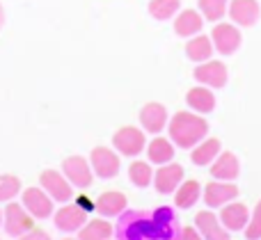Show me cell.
Returning a JSON list of instances; mask_svg holds the SVG:
<instances>
[{"instance_id": "cell-1", "label": "cell", "mask_w": 261, "mask_h": 240, "mask_svg": "<svg viewBox=\"0 0 261 240\" xmlns=\"http://www.w3.org/2000/svg\"><path fill=\"white\" fill-rule=\"evenodd\" d=\"M170 131V140L174 142V146L179 149H193L195 144L206 137L208 133V122L204 119V114L197 112H174V117L167 124Z\"/></svg>"}, {"instance_id": "cell-2", "label": "cell", "mask_w": 261, "mask_h": 240, "mask_svg": "<svg viewBox=\"0 0 261 240\" xmlns=\"http://www.w3.org/2000/svg\"><path fill=\"white\" fill-rule=\"evenodd\" d=\"M3 227H5V231H7V236L21 238L23 233H28L35 227V218L28 213L23 204L7 201V206H5V211H3Z\"/></svg>"}, {"instance_id": "cell-3", "label": "cell", "mask_w": 261, "mask_h": 240, "mask_svg": "<svg viewBox=\"0 0 261 240\" xmlns=\"http://www.w3.org/2000/svg\"><path fill=\"white\" fill-rule=\"evenodd\" d=\"M211 41L216 53L234 55L243 44V35H241V27L234 25V23H216V27L211 32Z\"/></svg>"}, {"instance_id": "cell-4", "label": "cell", "mask_w": 261, "mask_h": 240, "mask_svg": "<svg viewBox=\"0 0 261 240\" xmlns=\"http://www.w3.org/2000/svg\"><path fill=\"white\" fill-rule=\"evenodd\" d=\"M193 78L197 80V85L211 87V89H222L229 80V71L220 59H206V62H199L193 71Z\"/></svg>"}, {"instance_id": "cell-5", "label": "cell", "mask_w": 261, "mask_h": 240, "mask_svg": "<svg viewBox=\"0 0 261 240\" xmlns=\"http://www.w3.org/2000/svg\"><path fill=\"white\" fill-rule=\"evenodd\" d=\"M113 146L122 156L135 158V156H140L144 149H147V137H144V131H140V128H135V126H122L113 135Z\"/></svg>"}, {"instance_id": "cell-6", "label": "cell", "mask_w": 261, "mask_h": 240, "mask_svg": "<svg viewBox=\"0 0 261 240\" xmlns=\"http://www.w3.org/2000/svg\"><path fill=\"white\" fill-rule=\"evenodd\" d=\"M62 174L67 176V181L71 183L76 190H85V188H90L92 176H94L90 160L83 158V156H69V158H64Z\"/></svg>"}, {"instance_id": "cell-7", "label": "cell", "mask_w": 261, "mask_h": 240, "mask_svg": "<svg viewBox=\"0 0 261 240\" xmlns=\"http://www.w3.org/2000/svg\"><path fill=\"white\" fill-rule=\"evenodd\" d=\"M39 186L44 188V190L50 195V199L58 201V204H67V201L73 197V186L67 181V176H64L62 172H58V169H44L39 176Z\"/></svg>"}, {"instance_id": "cell-8", "label": "cell", "mask_w": 261, "mask_h": 240, "mask_svg": "<svg viewBox=\"0 0 261 240\" xmlns=\"http://www.w3.org/2000/svg\"><path fill=\"white\" fill-rule=\"evenodd\" d=\"M21 204L25 206V211L35 220H46V218H50V215H53L55 201L50 199L48 192L39 186V188H28V190H23Z\"/></svg>"}, {"instance_id": "cell-9", "label": "cell", "mask_w": 261, "mask_h": 240, "mask_svg": "<svg viewBox=\"0 0 261 240\" xmlns=\"http://www.w3.org/2000/svg\"><path fill=\"white\" fill-rule=\"evenodd\" d=\"M90 165H92V172H94L99 178H106V181L117 176L119 167H122L119 156L115 154L113 149H108V146H96V149H92Z\"/></svg>"}, {"instance_id": "cell-10", "label": "cell", "mask_w": 261, "mask_h": 240, "mask_svg": "<svg viewBox=\"0 0 261 240\" xmlns=\"http://www.w3.org/2000/svg\"><path fill=\"white\" fill-rule=\"evenodd\" d=\"M227 16L239 27H252L261 18V5L259 0H229Z\"/></svg>"}, {"instance_id": "cell-11", "label": "cell", "mask_w": 261, "mask_h": 240, "mask_svg": "<svg viewBox=\"0 0 261 240\" xmlns=\"http://www.w3.org/2000/svg\"><path fill=\"white\" fill-rule=\"evenodd\" d=\"M239 197V186L234 181H216L213 178L206 188H204V204L208 208H222L225 204L234 201Z\"/></svg>"}, {"instance_id": "cell-12", "label": "cell", "mask_w": 261, "mask_h": 240, "mask_svg": "<svg viewBox=\"0 0 261 240\" xmlns=\"http://www.w3.org/2000/svg\"><path fill=\"white\" fill-rule=\"evenodd\" d=\"M87 222V211L78 204H67L53 215V224L64 233H76Z\"/></svg>"}, {"instance_id": "cell-13", "label": "cell", "mask_w": 261, "mask_h": 240, "mask_svg": "<svg viewBox=\"0 0 261 240\" xmlns=\"http://www.w3.org/2000/svg\"><path fill=\"white\" fill-rule=\"evenodd\" d=\"M181 183H184V167L176 163H167L153 172V186L161 195H174Z\"/></svg>"}, {"instance_id": "cell-14", "label": "cell", "mask_w": 261, "mask_h": 240, "mask_svg": "<svg viewBox=\"0 0 261 240\" xmlns=\"http://www.w3.org/2000/svg\"><path fill=\"white\" fill-rule=\"evenodd\" d=\"M220 222H222V227L227 229V231H245V227H248V222H250V211H248V206L243 204V201H229V204H225L222 206V211H220Z\"/></svg>"}, {"instance_id": "cell-15", "label": "cell", "mask_w": 261, "mask_h": 240, "mask_svg": "<svg viewBox=\"0 0 261 240\" xmlns=\"http://www.w3.org/2000/svg\"><path fill=\"white\" fill-rule=\"evenodd\" d=\"M195 227H197V231L202 233L204 240H231L229 231L222 227L220 218L213 213V208L197 213V218H195Z\"/></svg>"}, {"instance_id": "cell-16", "label": "cell", "mask_w": 261, "mask_h": 240, "mask_svg": "<svg viewBox=\"0 0 261 240\" xmlns=\"http://www.w3.org/2000/svg\"><path fill=\"white\" fill-rule=\"evenodd\" d=\"M140 126H142V131L153 133V135H158L161 131H165L167 108L163 103H156V101L142 105V110H140Z\"/></svg>"}, {"instance_id": "cell-17", "label": "cell", "mask_w": 261, "mask_h": 240, "mask_svg": "<svg viewBox=\"0 0 261 240\" xmlns=\"http://www.w3.org/2000/svg\"><path fill=\"white\" fill-rule=\"evenodd\" d=\"M211 176L216 181H236L241 176L239 158L231 151H220V156L211 163Z\"/></svg>"}, {"instance_id": "cell-18", "label": "cell", "mask_w": 261, "mask_h": 240, "mask_svg": "<svg viewBox=\"0 0 261 240\" xmlns=\"http://www.w3.org/2000/svg\"><path fill=\"white\" fill-rule=\"evenodd\" d=\"M204 27V16L199 14V9H179V14L174 16V32L184 39L199 35Z\"/></svg>"}, {"instance_id": "cell-19", "label": "cell", "mask_w": 261, "mask_h": 240, "mask_svg": "<svg viewBox=\"0 0 261 240\" xmlns=\"http://www.w3.org/2000/svg\"><path fill=\"white\" fill-rule=\"evenodd\" d=\"M186 103H188V108L195 110L197 114H208L216 110V94H213L211 87L197 85V87H193V89H188Z\"/></svg>"}, {"instance_id": "cell-20", "label": "cell", "mask_w": 261, "mask_h": 240, "mask_svg": "<svg viewBox=\"0 0 261 240\" xmlns=\"http://www.w3.org/2000/svg\"><path fill=\"white\" fill-rule=\"evenodd\" d=\"M126 204L128 201H126L124 192L108 190L96 199V211H99V215H103V218H117V215H122L124 211H126Z\"/></svg>"}, {"instance_id": "cell-21", "label": "cell", "mask_w": 261, "mask_h": 240, "mask_svg": "<svg viewBox=\"0 0 261 240\" xmlns=\"http://www.w3.org/2000/svg\"><path fill=\"white\" fill-rule=\"evenodd\" d=\"M220 151H222L220 140H216V137H204L199 144H195L193 149H190V160H193L195 165H199V167H204V165H211L213 160L220 156Z\"/></svg>"}, {"instance_id": "cell-22", "label": "cell", "mask_w": 261, "mask_h": 240, "mask_svg": "<svg viewBox=\"0 0 261 240\" xmlns=\"http://www.w3.org/2000/svg\"><path fill=\"white\" fill-rule=\"evenodd\" d=\"M213 53H216L213 41H211V37H206V35H195V37H190L188 44H186V57L193 59L195 64L211 59Z\"/></svg>"}, {"instance_id": "cell-23", "label": "cell", "mask_w": 261, "mask_h": 240, "mask_svg": "<svg viewBox=\"0 0 261 240\" xmlns=\"http://www.w3.org/2000/svg\"><path fill=\"white\" fill-rule=\"evenodd\" d=\"M144 151H147V158H149V163L151 165L172 163V160H174V154H176L174 142L167 140V137H156V140H151Z\"/></svg>"}, {"instance_id": "cell-24", "label": "cell", "mask_w": 261, "mask_h": 240, "mask_svg": "<svg viewBox=\"0 0 261 240\" xmlns=\"http://www.w3.org/2000/svg\"><path fill=\"white\" fill-rule=\"evenodd\" d=\"M199 197H202V186H199V181L190 178V181L181 183V186L174 190V204L179 206V208L188 211V208H193V206L197 204Z\"/></svg>"}, {"instance_id": "cell-25", "label": "cell", "mask_w": 261, "mask_h": 240, "mask_svg": "<svg viewBox=\"0 0 261 240\" xmlns=\"http://www.w3.org/2000/svg\"><path fill=\"white\" fill-rule=\"evenodd\" d=\"M113 238V224L106 220H87L83 229L78 231V240H110Z\"/></svg>"}, {"instance_id": "cell-26", "label": "cell", "mask_w": 261, "mask_h": 240, "mask_svg": "<svg viewBox=\"0 0 261 240\" xmlns=\"http://www.w3.org/2000/svg\"><path fill=\"white\" fill-rule=\"evenodd\" d=\"M181 0H149V16L156 21H170L179 14Z\"/></svg>"}, {"instance_id": "cell-27", "label": "cell", "mask_w": 261, "mask_h": 240, "mask_svg": "<svg viewBox=\"0 0 261 240\" xmlns=\"http://www.w3.org/2000/svg\"><path fill=\"white\" fill-rule=\"evenodd\" d=\"M128 178L135 188H147L149 183H153V167L149 160H133L128 167Z\"/></svg>"}, {"instance_id": "cell-28", "label": "cell", "mask_w": 261, "mask_h": 240, "mask_svg": "<svg viewBox=\"0 0 261 240\" xmlns=\"http://www.w3.org/2000/svg\"><path fill=\"white\" fill-rule=\"evenodd\" d=\"M199 14H202L206 21L218 23L222 21V16L227 14V7H229V0H197Z\"/></svg>"}, {"instance_id": "cell-29", "label": "cell", "mask_w": 261, "mask_h": 240, "mask_svg": "<svg viewBox=\"0 0 261 240\" xmlns=\"http://www.w3.org/2000/svg\"><path fill=\"white\" fill-rule=\"evenodd\" d=\"M18 192H21V178L14 174H0V204L14 201Z\"/></svg>"}, {"instance_id": "cell-30", "label": "cell", "mask_w": 261, "mask_h": 240, "mask_svg": "<svg viewBox=\"0 0 261 240\" xmlns=\"http://www.w3.org/2000/svg\"><path fill=\"white\" fill-rule=\"evenodd\" d=\"M245 238L248 240H261V199L250 213V222L245 227Z\"/></svg>"}, {"instance_id": "cell-31", "label": "cell", "mask_w": 261, "mask_h": 240, "mask_svg": "<svg viewBox=\"0 0 261 240\" xmlns=\"http://www.w3.org/2000/svg\"><path fill=\"white\" fill-rule=\"evenodd\" d=\"M18 240H50V236L44 231V229H35V227H32L30 231L23 233V236L18 238Z\"/></svg>"}, {"instance_id": "cell-32", "label": "cell", "mask_w": 261, "mask_h": 240, "mask_svg": "<svg viewBox=\"0 0 261 240\" xmlns=\"http://www.w3.org/2000/svg\"><path fill=\"white\" fill-rule=\"evenodd\" d=\"M179 240H204V238L197 231V227H184L179 233Z\"/></svg>"}, {"instance_id": "cell-33", "label": "cell", "mask_w": 261, "mask_h": 240, "mask_svg": "<svg viewBox=\"0 0 261 240\" xmlns=\"http://www.w3.org/2000/svg\"><path fill=\"white\" fill-rule=\"evenodd\" d=\"M3 25H5V9H3V5H0V30H3Z\"/></svg>"}, {"instance_id": "cell-34", "label": "cell", "mask_w": 261, "mask_h": 240, "mask_svg": "<svg viewBox=\"0 0 261 240\" xmlns=\"http://www.w3.org/2000/svg\"><path fill=\"white\" fill-rule=\"evenodd\" d=\"M0 227H3V211H0Z\"/></svg>"}, {"instance_id": "cell-35", "label": "cell", "mask_w": 261, "mask_h": 240, "mask_svg": "<svg viewBox=\"0 0 261 240\" xmlns=\"http://www.w3.org/2000/svg\"><path fill=\"white\" fill-rule=\"evenodd\" d=\"M64 240H76V238H64Z\"/></svg>"}]
</instances>
